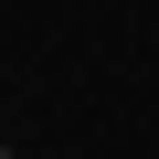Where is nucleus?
Here are the masks:
<instances>
[{
  "mask_svg": "<svg viewBox=\"0 0 159 159\" xmlns=\"http://www.w3.org/2000/svg\"><path fill=\"white\" fill-rule=\"evenodd\" d=\"M0 159H11V148H0Z\"/></svg>",
  "mask_w": 159,
  "mask_h": 159,
  "instance_id": "obj_1",
  "label": "nucleus"
}]
</instances>
